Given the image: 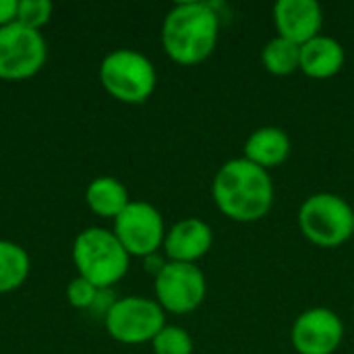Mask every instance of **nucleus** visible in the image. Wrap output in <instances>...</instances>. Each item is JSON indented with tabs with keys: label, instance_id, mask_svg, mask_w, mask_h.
<instances>
[{
	"label": "nucleus",
	"instance_id": "14",
	"mask_svg": "<svg viewBox=\"0 0 354 354\" xmlns=\"http://www.w3.org/2000/svg\"><path fill=\"white\" fill-rule=\"evenodd\" d=\"M290 156V137L280 127H259L245 141V158L266 170L280 166Z\"/></svg>",
	"mask_w": 354,
	"mask_h": 354
},
{
	"label": "nucleus",
	"instance_id": "20",
	"mask_svg": "<svg viewBox=\"0 0 354 354\" xmlns=\"http://www.w3.org/2000/svg\"><path fill=\"white\" fill-rule=\"evenodd\" d=\"M97 292H100V290H97L91 282H87L85 278L73 280V282L68 284V290H66L71 305H73V307H79V309L91 307L93 301H95V297H97Z\"/></svg>",
	"mask_w": 354,
	"mask_h": 354
},
{
	"label": "nucleus",
	"instance_id": "3",
	"mask_svg": "<svg viewBox=\"0 0 354 354\" xmlns=\"http://www.w3.org/2000/svg\"><path fill=\"white\" fill-rule=\"evenodd\" d=\"M73 257L81 278L91 282L97 290H108L129 270V253L116 234L104 228L81 232L75 241Z\"/></svg>",
	"mask_w": 354,
	"mask_h": 354
},
{
	"label": "nucleus",
	"instance_id": "19",
	"mask_svg": "<svg viewBox=\"0 0 354 354\" xmlns=\"http://www.w3.org/2000/svg\"><path fill=\"white\" fill-rule=\"evenodd\" d=\"M52 15V4L48 0H21L17 10V21L25 27L37 29L48 23Z\"/></svg>",
	"mask_w": 354,
	"mask_h": 354
},
{
	"label": "nucleus",
	"instance_id": "15",
	"mask_svg": "<svg viewBox=\"0 0 354 354\" xmlns=\"http://www.w3.org/2000/svg\"><path fill=\"white\" fill-rule=\"evenodd\" d=\"M87 203L97 216L116 218L131 201L122 183L110 176H102L87 187Z\"/></svg>",
	"mask_w": 354,
	"mask_h": 354
},
{
	"label": "nucleus",
	"instance_id": "18",
	"mask_svg": "<svg viewBox=\"0 0 354 354\" xmlns=\"http://www.w3.org/2000/svg\"><path fill=\"white\" fill-rule=\"evenodd\" d=\"M151 342L156 354H193V340L189 332L178 326H164Z\"/></svg>",
	"mask_w": 354,
	"mask_h": 354
},
{
	"label": "nucleus",
	"instance_id": "5",
	"mask_svg": "<svg viewBox=\"0 0 354 354\" xmlns=\"http://www.w3.org/2000/svg\"><path fill=\"white\" fill-rule=\"evenodd\" d=\"M100 77L110 95L127 104L145 102L156 89V68L135 50H116L102 62Z\"/></svg>",
	"mask_w": 354,
	"mask_h": 354
},
{
	"label": "nucleus",
	"instance_id": "21",
	"mask_svg": "<svg viewBox=\"0 0 354 354\" xmlns=\"http://www.w3.org/2000/svg\"><path fill=\"white\" fill-rule=\"evenodd\" d=\"M19 2L17 0H0V25H10L17 19Z\"/></svg>",
	"mask_w": 354,
	"mask_h": 354
},
{
	"label": "nucleus",
	"instance_id": "8",
	"mask_svg": "<svg viewBox=\"0 0 354 354\" xmlns=\"http://www.w3.org/2000/svg\"><path fill=\"white\" fill-rule=\"evenodd\" d=\"M207 292L205 274L195 263L170 261L156 276V297L160 307L170 313L195 311Z\"/></svg>",
	"mask_w": 354,
	"mask_h": 354
},
{
	"label": "nucleus",
	"instance_id": "13",
	"mask_svg": "<svg viewBox=\"0 0 354 354\" xmlns=\"http://www.w3.org/2000/svg\"><path fill=\"white\" fill-rule=\"evenodd\" d=\"M346 54L344 46L332 35H315L301 46V71L313 79H328L340 73Z\"/></svg>",
	"mask_w": 354,
	"mask_h": 354
},
{
	"label": "nucleus",
	"instance_id": "9",
	"mask_svg": "<svg viewBox=\"0 0 354 354\" xmlns=\"http://www.w3.org/2000/svg\"><path fill=\"white\" fill-rule=\"evenodd\" d=\"M114 234L129 255L149 257L164 243V220L145 201H131L114 222Z\"/></svg>",
	"mask_w": 354,
	"mask_h": 354
},
{
	"label": "nucleus",
	"instance_id": "2",
	"mask_svg": "<svg viewBox=\"0 0 354 354\" xmlns=\"http://www.w3.org/2000/svg\"><path fill=\"white\" fill-rule=\"evenodd\" d=\"M220 10L214 2H180L164 19L162 44L178 64L205 60L220 37Z\"/></svg>",
	"mask_w": 354,
	"mask_h": 354
},
{
	"label": "nucleus",
	"instance_id": "6",
	"mask_svg": "<svg viewBox=\"0 0 354 354\" xmlns=\"http://www.w3.org/2000/svg\"><path fill=\"white\" fill-rule=\"evenodd\" d=\"M110 336L124 344L153 340L164 330V311L156 301L143 297L120 299L106 315Z\"/></svg>",
	"mask_w": 354,
	"mask_h": 354
},
{
	"label": "nucleus",
	"instance_id": "11",
	"mask_svg": "<svg viewBox=\"0 0 354 354\" xmlns=\"http://www.w3.org/2000/svg\"><path fill=\"white\" fill-rule=\"evenodd\" d=\"M274 21L278 35L303 46L319 35L324 10L317 0H278L274 4Z\"/></svg>",
	"mask_w": 354,
	"mask_h": 354
},
{
	"label": "nucleus",
	"instance_id": "17",
	"mask_svg": "<svg viewBox=\"0 0 354 354\" xmlns=\"http://www.w3.org/2000/svg\"><path fill=\"white\" fill-rule=\"evenodd\" d=\"M29 274L27 253L8 241H0V292H8L25 282Z\"/></svg>",
	"mask_w": 354,
	"mask_h": 354
},
{
	"label": "nucleus",
	"instance_id": "10",
	"mask_svg": "<svg viewBox=\"0 0 354 354\" xmlns=\"http://www.w3.org/2000/svg\"><path fill=\"white\" fill-rule=\"evenodd\" d=\"M344 338V324L340 315L328 307H313L303 311L290 332L292 346L299 354H334Z\"/></svg>",
	"mask_w": 354,
	"mask_h": 354
},
{
	"label": "nucleus",
	"instance_id": "22",
	"mask_svg": "<svg viewBox=\"0 0 354 354\" xmlns=\"http://www.w3.org/2000/svg\"><path fill=\"white\" fill-rule=\"evenodd\" d=\"M116 301H112V295L108 292V290H100L97 292V297H95V301H93V305L89 307L93 313H106L108 315V311L112 309V305H114Z\"/></svg>",
	"mask_w": 354,
	"mask_h": 354
},
{
	"label": "nucleus",
	"instance_id": "12",
	"mask_svg": "<svg viewBox=\"0 0 354 354\" xmlns=\"http://www.w3.org/2000/svg\"><path fill=\"white\" fill-rule=\"evenodd\" d=\"M214 245V230L199 218H187L176 222L164 239L166 255L172 261L195 263Z\"/></svg>",
	"mask_w": 354,
	"mask_h": 354
},
{
	"label": "nucleus",
	"instance_id": "1",
	"mask_svg": "<svg viewBox=\"0 0 354 354\" xmlns=\"http://www.w3.org/2000/svg\"><path fill=\"white\" fill-rule=\"evenodd\" d=\"M218 209L234 222H255L274 205V183L266 168L247 158H232L220 166L212 183Z\"/></svg>",
	"mask_w": 354,
	"mask_h": 354
},
{
	"label": "nucleus",
	"instance_id": "4",
	"mask_svg": "<svg viewBox=\"0 0 354 354\" xmlns=\"http://www.w3.org/2000/svg\"><path fill=\"white\" fill-rule=\"evenodd\" d=\"M301 232L319 247H338L354 234V209L336 193H315L299 209Z\"/></svg>",
	"mask_w": 354,
	"mask_h": 354
},
{
	"label": "nucleus",
	"instance_id": "7",
	"mask_svg": "<svg viewBox=\"0 0 354 354\" xmlns=\"http://www.w3.org/2000/svg\"><path fill=\"white\" fill-rule=\"evenodd\" d=\"M46 60V41L37 29L19 21L0 27V79H27Z\"/></svg>",
	"mask_w": 354,
	"mask_h": 354
},
{
	"label": "nucleus",
	"instance_id": "16",
	"mask_svg": "<svg viewBox=\"0 0 354 354\" xmlns=\"http://www.w3.org/2000/svg\"><path fill=\"white\" fill-rule=\"evenodd\" d=\"M261 60L272 75H290L301 68V46L276 35L263 46Z\"/></svg>",
	"mask_w": 354,
	"mask_h": 354
}]
</instances>
